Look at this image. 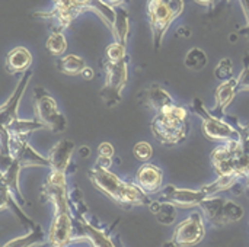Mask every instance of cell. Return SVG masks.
Wrapping results in <instances>:
<instances>
[{
	"mask_svg": "<svg viewBox=\"0 0 249 247\" xmlns=\"http://www.w3.org/2000/svg\"><path fill=\"white\" fill-rule=\"evenodd\" d=\"M114 146L111 143H101L98 147V159L95 162V166L102 169H111L112 166V157H114Z\"/></svg>",
	"mask_w": 249,
	"mask_h": 247,
	"instance_id": "4316f807",
	"label": "cell"
},
{
	"mask_svg": "<svg viewBox=\"0 0 249 247\" xmlns=\"http://www.w3.org/2000/svg\"><path fill=\"white\" fill-rule=\"evenodd\" d=\"M130 55L127 54V47L120 42H112L105 48V63H120Z\"/></svg>",
	"mask_w": 249,
	"mask_h": 247,
	"instance_id": "83f0119b",
	"label": "cell"
},
{
	"mask_svg": "<svg viewBox=\"0 0 249 247\" xmlns=\"http://www.w3.org/2000/svg\"><path fill=\"white\" fill-rule=\"evenodd\" d=\"M247 189H248V192H249V183H247Z\"/></svg>",
	"mask_w": 249,
	"mask_h": 247,
	"instance_id": "f35d334b",
	"label": "cell"
},
{
	"mask_svg": "<svg viewBox=\"0 0 249 247\" xmlns=\"http://www.w3.org/2000/svg\"><path fill=\"white\" fill-rule=\"evenodd\" d=\"M149 210L155 214L156 220L162 226H172L177 220V207L172 205L171 202L156 199V201H152V204L149 205Z\"/></svg>",
	"mask_w": 249,
	"mask_h": 247,
	"instance_id": "603a6c76",
	"label": "cell"
},
{
	"mask_svg": "<svg viewBox=\"0 0 249 247\" xmlns=\"http://www.w3.org/2000/svg\"><path fill=\"white\" fill-rule=\"evenodd\" d=\"M32 74H34L32 70H28L25 74H22L15 90L12 92L9 99L1 105V108H0V128H6L15 119H18V111H19L20 99L23 98V95L26 92V87L32 79Z\"/></svg>",
	"mask_w": 249,
	"mask_h": 247,
	"instance_id": "4fadbf2b",
	"label": "cell"
},
{
	"mask_svg": "<svg viewBox=\"0 0 249 247\" xmlns=\"http://www.w3.org/2000/svg\"><path fill=\"white\" fill-rule=\"evenodd\" d=\"M233 63H232V60L229 58V57H226V58H222L220 61H219V64L216 66V68H214V77L217 79V80H220V83L222 82H228V80H231V79H233L235 76H233Z\"/></svg>",
	"mask_w": 249,
	"mask_h": 247,
	"instance_id": "f1b7e54d",
	"label": "cell"
},
{
	"mask_svg": "<svg viewBox=\"0 0 249 247\" xmlns=\"http://www.w3.org/2000/svg\"><path fill=\"white\" fill-rule=\"evenodd\" d=\"M206 237V224L200 213H193L181 221L172 234V242L178 247H193L200 245Z\"/></svg>",
	"mask_w": 249,
	"mask_h": 247,
	"instance_id": "8fae6325",
	"label": "cell"
},
{
	"mask_svg": "<svg viewBox=\"0 0 249 247\" xmlns=\"http://www.w3.org/2000/svg\"><path fill=\"white\" fill-rule=\"evenodd\" d=\"M238 95V79L233 77L228 82H222L214 92V106L212 109L213 114L226 115V109L233 102Z\"/></svg>",
	"mask_w": 249,
	"mask_h": 247,
	"instance_id": "ac0fdd59",
	"label": "cell"
},
{
	"mask_svg": "<svg viewBox=\"0 0 249 247\" xmlns=\"http://www.w3.org/2000/svg\"><path fill=\"white\" fill-rule=\"evenodd\" d=\"M134 182L149 197L153 194H160L163 189V172L156 165L144 163L139 167Z\"/></svg>",
	"mask_w": 249,
	"mask_h": 247,
	"instance_id": "5bb4252c",
	"label": "cell"
},
{
	"mask_svg": "<svg viewBox=\"0 0 249 247\" xmlns=\"http://www.w3.org/2000/svg\"><path fill=\"white\" fill-rule=\"evenodd\" d=\"M137 100L140 105L150 108L156 114L162 112L163 109H166L168 106L175 103L174 98L169 95V92L158 83H152L147 87L142 89L137 95Z\"/></svg>",
	"mask_w": 249,
	"mask_h": 247,
	"instance_id": "9a60e30c",
	"label": "cell"
},
{
	"mask_svg": "<svg viewBox=\"0 0 249 247\" xmlns=\"http://www.w3.org/2000/svg\"><path fill=\"white\" fill-rule=\"evenodd\" d=\"M93 76H95V71H93V68H90V67H86V68L83 70V73H82V77H83L85 80H92Z\"/></svg>",
	"mask_w": 249,
	"mask_h": 247,
	"instance_id": "e575fe53",
	"label": "cell"
},
{
	"mask_svg": "<svg viewBox=\"0 0 249 247\" xmlns=\"http://www.w3.org/2000/svg\"><path fill=\"white\" fill-rule=\"evenodd\" d=\"M32 66V54L25 47L12 48L4 58V68L9 74H25L31 70Z\"/></svg>",
	"mask_w": 249,
	"mask_h": 247,
	"instance_id": "e0dca14e",
	"label": "cell"
},
{
	"mask_svg": "<svg viewBox=\"0 0 249 247\" xmlns=\"http://www.w3.org/2000/svg\"><path fill=\"white\" fill-rule=\"evenodd\" d=\"M207 63H209V57H207L206 51L201 49V48H198V47L191 48L187 52L185 58H184L185 67L188 70H191V71H200V70H203L207 66Z\"/></svg>",
	"mask_w": 249,
	"mask_h": 247,
	"instance_id": "d4e9b609",
	"label": "cell"
},
{
	"mask_svg": "<svg viewBox=\"0 0 249 247\" xmlns=\"http://www.w3.org/2000/svg\"><path fill=\"white\" fill-rule=\"evenodd\" d=\"M115 12L117 13H115V20L111 33L115 42H120L121 45L127 47L128 36H130V15L124 7H117Z\"/></svg>",
	"mask_w": 249,
	"mask_h": 247,
	"instance_id": "d6986e66",
	"label": "cell"
},
{
	"mask_svg": "<svg viewBox=\"0 0 249 247\" xmlns=\"http://www.w3.org/2000/svg\"><path fill=\"white\" fill-rule=\"evenodd\" d=\"M241 151H242L241 140H231L222 143L212 151L210 162L217 176H228V175L239 176L238 166H239Z\"/></svg>",
	"mask_w": 249,
	"mask_h": 247,
	"instance_id": "30bf717a",
	"label": "cell"
},
{
	"mask_svg": "<svg viewBox=\"0 0 249 247\" xmlns=\"http://www.w3.org/2000/svg\"><path fill=\"white\" fill-rule=\"evenodd\" d=\"M236 79H238V93L249 92V55L244 58V68Z\"/></svg>",
	"mask_w": 249,
	"mask_h": 247,
	"instance_id": "4dcf8cb0",
	"label": "cell"
},
{
	"mask_svg": "<svg viewBox=\"0 0 249 247\" xmlns=\"http://www.w3.org/2000/svg\"><path fill=\"white\" fill-rule=\"evenodd\" d=\"M55 66H57V70L60 73H63L66 76H71V77L82 76L83 70L88 67L85 60L76 54H67V55L58 57Z\"/></svg>",
	"mask_w": 249,
	"mask_h": 247,
	"instance_id": "44dd1931",
	"label": "cell"
},
{
	"mask_svg": "<svg viewBox=\"0 0 249 247\" xmlns=\"http://www.w3.org/2000/svg\"><path fill=\"white\" fill-rule=\"evenodd\" d=\"M133 156L136 160L147 163L152 156H153V148L147 141H139L134 147H133Z\"/></svg>",
	"mask_w": 249,
	"mask_h": 247,
	"instance_id": "f546056e",
	"label": "cell"
},
{
	"mask_svg": "<svg viewBox=\"0 0 249 247\" xmlns=\"http://www.w3.org/2000/svg\"><path fill=\"white\" fill-rule=\"evenodd\" d=\"M207 198V195L200 189H184V188H177L174 185H166L163 186L160 192V201L171 202L177 208H196L200 207L201 202Z\"/></svg>",
	"mask_w": 249,
	"mask_h": 247,
	"instance_id": "7c38bea8",
	"label": "cell"
},
{
	"mask_svg": "<svg viewBox=\"0 0 249 247\" xmlns=\"http://www.w3.org/2000/svg\"><path fill=\"white\" fill-rule=\"evenodd\" d=\"M105 3H108L111 7L117 9V7H124L125 4L130 3V0H104Z\"/></svg>",
	"mask_w": 249,
	"mask_h": 247,
	"instance_id": "d6a6232c",
	"label": "cell"
},
{
	"mask_svg": "<svg viewBox=\"0 0 249 247\" xmlns=\"http://www.w3.org/2000/svg\"><path fill=\"white\" fill-rule=\"evenodd\" d=\"M89 154H90V148H89L88 146H82V147L79 148V156H80L82 159L89 157Z\"/></svg>",
	"mask_w": 249,
	"mask_h": 247,
	"instance_id": "d590c367",
	"label": "cell"
},
{
	"mask_svg": "<svg viewBox=\"0 0 249 247\" xmlns=\"http://www.w3.org/2000/svg\"><path fill=\"white\" fill-rule=\"evenodd\" d=\"M200 208L206 220L214 227H226L241 221L244 217V208L238 202L220 197H207Z\"/></svg>",
	"mask_w": 249,
	"mask_h": 247,
	"instance_id": "52a82bcc",
	"label": "cell"
},
{
	"mask_svg": "<svg viewBox=\"0 0 249 247\" xmlns=\"http://www.w3.org/2000/svg\"><path fill=\"white\" fill-rule=\"evenodd\" d=\"M34 109L35 118L53 132H63L67 128L66 116L58 111L55 99L41 86L34 87Z\"/></svg>",
	"mask_w": 249,
	"mask_h": 247,
	"instance_id": "9c48e42d",
	"label": "cell"
},
{
	"mask_svg": "<svg viewBox=\"0 0 249 247\" xmlns=\"http://www.w3.org/2000/svg\"><path fill=\"white\" fill-rule=\"evenodd\" d=\"M88 176L99 192L121 207H149L152 204L150 197L144 194L136 182H125L108 169L93 165Z\"/></svg>",
	"mask_w": 249,
	"mask_h": 247,
	"instance_id": "7a4b0ae2",
	"label": "cell"
},
{
	"mask_svg": "<svg viewBox=\"0 0 249 247\" xmlns=\"http://www.w3.org/2000/svg\"><path fill=\"white\" fill-rule=\"evenodd\" d=\"M44 195L54 208L53 223L48 231V246L69 247L74 239V215L71 213V199L67 189L66 173L51 172L44 183Z\"/></svg>",
	"mask_w": 249,
	"mask_h": 247,
	"instance_id": "6da1fadb",
	"label": "cell"
},
{
	"mask_svg": "<svg viewBox=\"0 0 249 247\" xmlns=\"http://www.w3.org/2000/svg\"><path fill=\"white\" fill-rule=\"evenodd\" d=\"M163 247H178V246H177L172 240H169V242H166V243L163 245Z\"/></svg>",
	"mask_w": 249,
	"mask_h": 247,
	"instance_id": "74e56055",
	"label": "cell"
},
{
	"mask_svg": "<svg viewBox=\"0 0 249 247\" xmlns=\"http://www.w3.org/2000/svg\"><path fill=\"white\" fill-rule=\"evenodd\" d=\"M184 12V0H147L153 49L159 51L172 22Z\"/></svg>",
	"mask_w": 249,
	"mask_h": 247,
	"instance_id": "277c9868",
	"label": "cell"
},
{
	"mask_svg": "<svg viewBox=\"0 0 249 247\" xmlns=\"http://www.w3.org/2000/svg\"><path fill=\"white\" fill-rule=\"evenodd\" d=\"M239 3H241L244 16H245V19H247V26L242 29V33L249 35V0H239Z\"/></svg>",
	"mask_w": 249,
	"mask_h": 247,
	"instance_id": "1f68e13d",
	"label": "cell"
},
{
	"mask_svg": "<svg viewBox=\"0 0 249 247\" xmlns=\"http://www.w3.org/2000/svg\"><path fill=\"white\" fill-rule=\"evenodd\" d=\"M241 178L236 175H228V176H217V179L206 186L201 188V191L207 195V197H214L216 194L225 192V191H231L235 189L236 186L241 185Z\"/></svg>",
	"mask_w": 249,
	"mask_h": 247,
	"instance_id": "cb8c5ba5",
	"label": "cell"
},
{
	"mask_svg": "<svg viewBox=\"0 0 249 247\" xmlns=\"http://www.w3.org/2000/svg\"><path fill=\"white\" fill-rule=\"evenodd\" d=\"M130 57L120 63H104L105 84L101 90V99L107 108L117 106L123 99V90L128 83Z\"/></svg>",
	"mask_w": 249,
	"mask_h": 247,
	"instance_id": "8992f818",
	"label": "cell"
},
{
	"mask_svg": "<svg viewBox=\"0 0 249 247\" xmlns=\"http://www.w3.org/2000/svg\"><path fill=\"white\" fill-rule=\"evenodd\" d=\"M191 109L201 118V131L204 137L210 141L226 143L231 140H241V134L238 128L220 116H216L213 112H209L201 102V99L196 98L191 103Z\"/></svg>",
	"mask_w": 249,
	"mask_h": 247,
	"instance_id": "5b68a950",
	"label": "cell"
},
{
	"mask_svg": "<svg viewBox=\"0 0 249 247\" xmlns=\"http://www.w3.org/2000/svg\"><path fill=\"white\" fill-rule=\"evenodd\" d=\"M197 4H200V6H204V7H212L213 4H214V1L216 0H194Z\"/></svg>",
	"mask_w": 249,
	"mask_h": 247,
	"instance_id": "8d00e7d4",
	"label": "cell"
},
{
	"mask_svg": "<svg viewBox=\"0 0 249 247\" xmlns=\"http://www.w3.org/2000/svg\"><path fill=\"white\" fill-rule=\"evenodd\" d=\"M1 151L7 153L22 167H48V157L41 156L31 147L26 137H13L1 131Z\"/></svg>",
	"mask_w": 249,
	"mask_h": 247,
	"instance_id": "ba28073f",
	"label": "cell"
},
{
	"mask_svg": "<svg viewBox=\"0 0 249 247\" xmlns=\"http://www.w3.org/2000/svg\"><path fill=\"white\" fill-rule=\"evenodd\" d=\"M45 48H47V51L51 55H54V57H63V54L67 49V39H66L64 33L60 32V31H53L48 35V38H47Z\"/></svg>",
	"mask_w": 249,
	"mask_h": 247,
	"instance_id": "484cf974",
	"label": "cell"
},
{
	"mask_svg": "<svg viewBox=\"0 0 249 247\" xmlns=\"http://www.w3.org/2000/svg\"><path fill=\"white\" fill-rule=\"evenodd\" d=\"M47 240L48 237L45 236V231L42 230V227L39 224H35L31 230H28L25 236L16 237L7 242L3 247H34L45 243Z\"/></svg>",
	"mask_w": 249,
	"mask_h": 247,
	"instance_id": "7402d4cb",
	"label": "cell"
},
{
	"mask_svg": "<svg viewBox=\"0 0 249 247\" xmlns=\"http://www.w3.org/2000/svg\"><path fill=\"white\" fill-rule=\"evenodd\" d=\"M74 153V143L69 138L60 140L48 153V160H50V170L51 172H58V173H66L71 156Z\"/></svg>",
	"mask_w": 249,
	"mask_h": 247,
	"instance_id": "2e32d148",
	"label": "cell"
},
{
	"mask_svg": "<svg viewBox=\"0 0 249 247\" xmlns=\"http://www.w3.org/2000/svg\"><path fill=\"white\" fill-rule=\"evenodd\" d=\"M153 137L163 146H178L184 143L190 134V118L187 108L171 105L156 114L150 122Z\"/></svg>",
	"mask_w": 249,
	"mask_h": 247,
	"instance_id": "3957f363",
	"label": "cell"
},
{
	"mask_svg": "<svg viewBox=\"0 0 249 247\" xmlns=\"http://www.w3.org/2000/svg\"><path fill=\"white\" fill-rule=\"evenodd\" d=\"M177 35L181 38H190L191 36V28L190 26H179L177 31Z\"/></svg>",
	"mask_w": 249,
	"mask_h": 247,
	"instance_id": "836d02e7",
	"label": "cell"
},
{
	"mask_svg": "<svg viewBox=\"0 0 249 247\" xmlns=\"http://www.w3.org/2000/svg\"><path fill=\"white\" fill-rule=\"evenodd\" d=\"M45 125L38 121L36 118L34 119H15L10 125H7L6 128H0V131H4L9 135L13 137H28L31 132H35L38 130H44Z\"/></svg>",
	"mask_w": 249,
	"mask_h": 247,
	"instance_id": "ffe728a7",
	"label": "cell"
}]
</instances>
